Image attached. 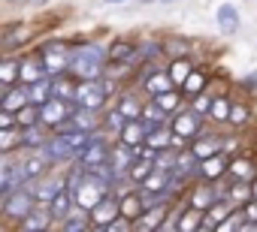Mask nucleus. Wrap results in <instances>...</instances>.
<instances>
[{
  "label": "nucleus",
  "mask_w": 257,
  "mask_h": 232,
  "mask_svg": "<svg viewBox=\"0 0 257 232\" xmlns=\"http://www.w3.org/2000/svg\"><path fill=\"white\" fill-rule=\"evenodd\" d=\"M191 72H194V70H191L188 60H176L173 70H170V78H173V84H185V78H188Z\"/></svg>",
  "instance_id": "25"
},
{
  "label": "nucleus",
  "mask_w": 257,
  "mask_h": 232,
  "mask_svg": "<svg viewBox=\"0 0 257 232\" xmlns=\"http://www.w3.org/2000/svg\"><path fill=\"white\" fill-rule=\"evenodd\" d=\"M19 78H22V82H28V84H34V82L46 78V66H43V58H31V60L19 64Z\"/></svg>",
  "instance_id": "10"
},
{
  "label": "nucleus",
  "mask_w": 257,
  "mask_h": 232,
  "mask_svg": "<svg viewBox=\"0 0 257 232\" xmlns=\"http://www.w3.org/2000/svg\"><path fill=\"white\" fill-rule=\"evenodd\" d=\"M146 88H149V94H167L170 88H173V78H170V72H158V76H152L149 82H146Z\"/></svg>",
  "instance_id": "19"
},
{
  "label": "nucleus",
  "mask_w": 257,
  "mask_h": 232,
  "mask_svg": "<svg viewBox=\"0 0 257 232\" xmlns=\"http://www.w3.org/2000/svg\"><path fill=\"white\" fill-rule=\"evenodd\" d=\"M233 172L245 178V175H251V163H248V160H239V163H233Z\"/></svg>",
  "instance_id": "47"
},
{
  "label": "nucleus",
  "mask_w": 257,
  "mask_h": 232,
  "mask_svg": "<svg viewBox=\"0 0 257 232\" xmlns=\"http://www.w3.org/2000/svg\"><path fill=\"white\" fill-rule=\"evenodd\" d=\"M155 102H158L164 112H170V108H176V102H179V94H173V90H167V94H158V96H155Z\"/></svg>",
  "instance_id": "35"
},
{
  "label": "nucleus",
  "mask_w": 257,
  "mask_h": 232,
  "mask_svg": "<svg viewBox=\"0 0 257 232\" xmlns=\"http://www.w3.org/2000/svg\"><path fill=\"white\" fill-rule=\"evenodd\" d=\"M121 114H124L127 121H137V114H143V108H140L134 100H124V102H121Z\"/></svg>",
  "instance_id": "39"
},
{
  "label": "nucleus",
  "mask_w": 257,
  "mask_h": 232,
  "mask_svg": "<svg viewBox=\"0 0 257 232\" xmlns=\"http://www.w3.org/2000/svg\"><path fill=\"white\" fill-rule=\"evenodd\" d=\"M118 214H121V205H118L115 199H109V196H103V199L91 208V217H94L97 226H109Z\"/></svg>",
  "instance_id": "8"
},
{
  "label": "nucleus",
  "mask_w": 257,
  "mask_h": 232,
  "mask_svg": "<svg viewBox=\"0 0 257 232\" xmlns=\"http://www.w3.org/2000/svg\"><path fill=\"white\" fill-rule=\"evenodd\" d=\"M94 232H103V229H94Z\"/></svg>",
  "instance_id": "55"
},
{
  "label": "nucleus",
  "mask_w": 257,
  "mask_h": 232,
  "mask_svg": "<svg viewBox=\"0 0 257 232\" xmlns=\"http://www.w3.org/2000/svg\"><path fill=\"white\" fill-rule=\"evenodd\" d=\"M146 136H149V127L137 118V121H127L124 124V130H121V145H127V148H140L143 142H146Z\"/></svg>",
  "instance_id": "9"
},
{
  "label": "nucleus",
  "mask_w": 257,
  "mask_h": 232,
  "mask_svg": "<svg viewBox=\"0 0 257 232\" xmlns=\"http://www.w3.org/2000/svg\"><path fill=\"white\" fill-rule=\"evenodd\" d=\"M43 169H46V157H40V154H34V157H28V160L22 163V172H25V178H37Z\"/></svg>",
  "instance_id": "23"
},
{
  "label": "nucleus",
  "mask_w": 257,
  "mask_h": 232,
  "mask_svg": "<svg viewBox=\"0 0 257 232\" xmlns=\"http://www.w3.org/2000/svg\"><path fill=\"white\" fill-rule=\"evenodd\" d=\"M70 108L64 106V100H49V102H43L40 106V118H43V124H49V127H58V124H64L67 118H70Z\"/></svg>",
  "instance_id": "6"
},
{
  "label": "nucleus",
  "mask_w": 257,
  "mask_h": 232,
  "mask_svg": "<svg viewBox=\"0 0 257 232\" xmlns=\"http://www.w3.org/2000/svg\"><path fill=\"white\" fill-rule=\"evenodd\" d=\"M218 148H221L218 139H200V142L194 145V157H215Z\"/></svg>",
  "instance_id": "24"
},
{
  "label": "nucleus",
  "mask_w": 257,
  "mask_h": 232,
  "mask_svg": "<svg viewBox=\"0 0 257 232\" xmlns=\"http://www.w3.org/2000/svg\"><path fill=\"white\" fill-rule=\"evenodd\" d=\"M200 172H203L206 178H218V175L224 172V160H221V157H206L203 166H200Z\"/></svg>",
  "instance_id": "26"
},
{
  "label": "nucleus",
  "mask_w": 257,
  "mask_h": 232,
  "mask_svg": "<svg viewBox=\"0 0 257 232\" xmlns=\"http://www.w3.org/2000/svg\"><path fill=\"white\" fill-rule=\"evenodd\" d=\"M248 217H251V220H257V205H248Z\"/></svg>",
  "instance_id": "51"
},
{
  "label": "nucleus",
  "mask_w": 257,
  "mask_h": 232,
  "mask_svg": "<svg viewBox=\"0 0 257 232\" xmlns=\"http://www.w3.org/2000/svg\"><path fill=\"white\" fill-rule=\"evenodd\" d=\"M173 130H176L179 139H182V136H194V133L200 130V114H197V112H182L179 118H176V124H173Z\"/></svg>",
  "instance_id": "11"
},
{
  "label": "nucleus",
  "mask_w": 257,
  "mask_h": 232,
  "mask_svg": "<svg viewBox=\"0 0 257 232\" xmlns=\"http://www.w3.org/2000/svg\"><path fill=\"white\" fill-rule=\"evenodd\" d=\"M218 232H236V220H224V223L218 226Z\"/></svg>",
  "instance_id": "49"
},
{
  "label": "nucleus",
  "mask_w": 257,
  "mask_h": 232,
  "mask_svg": "<svg viewBox=\"0 0 257 232\" xmlns=\"http://www.w3.org/2000/svg\"><path fill=\"white\" fill-rule=\"evenodd\" d=\"M206 220H209L212 226H215V223H224V220H227V208H224V205H215V208H209V217H206Z\"/></svg>",
  "instance_id": "42"
},
{
  "label": "nucleus",
  "mask_w": 257,
  "mask_h": 232,
  "mask_svg": "<svg viewBox=\"0 0 257 232\" xmlns=\"http://www.w3.org/2000/svg\"><path fill=\"white\" fill-rule=\"evenodd\" d=\"M19 78V64L16 60H0V84H10Z\"/></svg>",
  "instance_id": "27"
},
{
  "label": "nucleus",
  "mask_w": 257,
  "mask_h": 232,
  "mask_svg": "<svg viewBox=\"0 0 257 232\" xmlns=\"http://www.w3.org/2000/svg\"><path fill=\"white\" fill-rule=\"evenodd\" d=\"M49 220H52V211H49V208H40V211H31V214L22 220V226H25V232H46Z\"/></svg>",
  "instance_id": "16"
},
{
  "label": "nucleus",
  "mask_w": 257,
  "mask_h": 232,
  "mask_svg": "<svg viewBox=\"0 0 257 232\" xmlns=\"http://www.w3.org/2000/svg\"><path fill=\"white\" fill-rule=\"evenodd\" d=\"M49 100H52V82L49 78H40V82L28 84V102L31 106H43Z\"/></svg>",
  "instance_id": "14"
},
{
  "label": "nucleus",
  "mask_w": 257,
  "mask_h": 232,
  "mask_svg": "<svg viewBox=\"0 0 257 232\" xmlns=\"http://www.w3.org/2000/svg\"><path fill=\"white\" fill-rule=\"evenodd\" d=\"M215 205V193L212 190H197L194 193V208L200 211V208H212Z\"/></svg>",
  "instance_id": "33"
},
{
  "label": "nucleus",
  "mask_w": 257,
  "mask_h": 232,
  "mask_svg": "<svg viewBox=\"0 0 257 232\" xmlns=\"http://www.w3.org/2000/svg\"><path fill=\"white\" fill-rule=\"evenodd\" d=\"M106 232H131V220H127V217H115L106 226Z\"/></svg>",
  "instance_id": "43"
},
{
  "label": "nucleus",
  "mask_w": 257,
  "mask_h": 232,
  "mask_svg": "<svg viewBox=\"0 0 257 232\" xmlns=\"http://www.w3.org/2000/svg\"><path fill=\"white\" fill-rule=\"evenodd\" d=\"M218 28H221L224 34H233V30L239 28V12H236L233 4H221V6H218Z\"/></svg>",
  "instance_id": "15"
},
{
  "label": "nucleus",
  "mask_w": 257,
  "mask_h": 232,
  "mask_svg": "<svg viewBox=\"0 0 257 232\" xmlns=\"http://www.w3.org/2000/svg\"><path fill=\"white\" fill-rule=\"evenodd\" d=\"M203 82H206V78H203L200 72H191V76L185 78V90H188V94H200V90H203Z\"/></svg>",
  "instance_id": "37"
},
{
  "label": "nucleus",
  "mask_w": 257,
  "mask_h": 232,
  "mask_svg": "<svg viewBox=\"0 0 257 232\" xmlns=\"http://www.w3.org/2000/svg\"><path fill=\"white\" fill-rule=\"evenodd\" d=\"M85 145H88V133H64V136H55L52 142H46V157L70 160L79 151H85Z\"/></svg>",
  "instance_id": "3"
},
{
  "label": "nucleus",
  "mask_w": 257,
  "mask_h": 232,
  "mask_svg": "<svg viewBox=\"0 0 257 232\" xmlns=\"http://www.w3.org/2000/svg\"><path fill=\"white\" fill-rule=\"evenodd\" d=\"M67 121H73V130L76 133H91V130H97V118H94V108H79V112H73Z\"/></svg>",
  "instance_id": "12"
},
{
  "label": "nucleus",
  "mask_w": 257,
  "mask_h": 232,
  "mask_svg": "<svg viewBox=\"0 0 257 232\" xmlns=\"http://www.w3.org/2000/svg\"><path fill=\"white\" fill-rule=\"evenodd\" d=\"M251 193H254V196H257V181H254V184H251Z\"/></svg>",
  "instance_id": "53"
},
{
  "label": "nucleus",
  "mask_w": 257,
  "mask_h": 232,
  "mask_svg": "<svg viewBox=\"0 0 257 232\" xmlns=\"http://www.w3.org/2000/svg\"><path fill=\"white\" fill-rule=\"evenodd\" d=\"M109 4H121V0H109Z\"/></svg>",
  "instance_id": "54"
},
{
  "label": "nucleus",
  "mask_w": 257,
  "mask_h": 232,
  "mask_svg": "<svg viewBox=\"0 0 257 232\" xmlns=\"http://www.w3.org/2000/svg\"><path fill=\"white\" fill-rule=\"evenodd\" d=\"M22 142H25V145H31V148H37V145H46V139H43V133L37 130V124H34V127H25V133H22Z\"/></svg>",
  "instance_id": "30"
},
{
  "label": "nucleus",
  "mask_w": 257,
  "mask_h": 232,
  "mask_svg": "<svg viewBox=\"0 0 257 232\" xmlns=\"http://www.w3.org/2000/svg\"><path fill=\"white\" fill-rule=\"evenodd\" d=\"M143 114H146V121H143V124H146L149 130H155V127H161V124H164V108H161L158 102L146 106V108H143Z\"/></svg>",
  "instance_id": "21"
},
{
  "label": "nucleus",
  "mask_w": 257,
  "mask_h": 232,
  "mask_svg": "<svg viewBox=\"0 0 257 232\" xmlns=\"http://www.w3.org/2000/svg\"><path fill=\"white\" fill-rule=\"evenodd\" d=\"M212 118H218V121H227L230 118V102L227 100H212Z\"/></svg>",
  "instance_id": "32"
},
{
  "label": "nucleus",
  "mask_w": 257,
  "mask_h": 232,
  "mask_svg": "<svg viewBox=\"0 0 257 232\" xmlns=\"http://www.w3.org/2000/svg\"><path fill=\"white\" fill-rule=\"evenodd\" d=\"M140 208H143V202H140L137 196H127V199H124V205H121V214L137 217V214H140Z\"/></svg>",
  "instance_id": "36"
},
{
  "label": "nucleus",
  "mask_w": 257,
  "mask_h": 232,
  "mask_svg": "<svg viewBox=\"0 0 257 232\" xmlns=\"http://www.w3.org/2000/svg\"><path fill=\"white\" fill-rule=\"evenodd\" d=\"M227 121H233V124H242V121H245V108H242V106H233Z\"/></svg>",
  "instance_id": "46"
},
{
  "label": "nucleus",
  "mask_w": 257,
  "mask_h": 232,
  "mask_svg": "<svg viewBox=\"0 0 257 232\" xmlns=\"http://www.w3.org/2000/svg\"><path fill=\"white\" fill-rule=\"evenodd\" d=\"M13 124H16V114L7 112V108H0V130H10Z\"/></svg>",
  "instance_id": "45"
},
{
  "label": "nucleus",
  "mask_w": 257,
  "mask_h": 232,
  "mask_svg": "<svg viewBox=\"0 0 257 232\" xmlns=\"http://www.w3.org/2000/svg\"><path fill=\"white\" fill-rule=\"evenodd\" d=\"M100 66H103V48H97V46L79 48V52L70 58V72H76V76L85 78V82H97Z\"/></svg>",
  "instance_id": "1"
},
{
  "label": "nucleus",
  "mask_w": 257,
  "mask_h": 232,
  "mask_svg": "<svg viewBox=\"0 0 257 232\" xmlns=\"http://www.w3.org/2000/svg\"><path fill=\"white\" fill-rule=\"evenodd\" d=\"M134 157H137V151L134 148H127V145H118L115 148V154H112V175H121V172H127V166H134Z\"/></svg>",
  "instance_id": "13"
},
{
  "label": "nucleus",
  "mask_w": 257,
  "mask_h": 232,
  "mask_svg": "<svg viewBox=\"0 0 257 232\" xmlns=\"http://www.w3.org/2000/svg\"><path fill=\"white\" fill-rule=\"evenodd\" d=\"M4 106L7 112H19V108H25L28 106V88H16V90H7V96H4Z\"/></svg>",
  "instance_id": "18"
},
{
  "label": "nucleus",
  "mask_w": 257,
  "mask_h": 232,
  "mask_svg": "<svg viewBox=\"0 0 257 232\" xmlns=\"http://www.w3.org/2000/svg\"><path fill=\"white\" fill-rule=\"evenodd\" d=\"M37 118H40V106H31V102L16 112V124H22V127H34Z\"/></svg>",
  "instance_id": "20"
},
{
  "label": "nucleus",
  "mask_w": 257,
  "mask_h": 232,
  "mask_svg": "<svg viewBox=\"0 0 257 232\" xmlns=\"http://www.w3.org/2000/svg\"><path fill=\"white\" fill-rule=\"evenodd\" d=\"M236 232H257V223H245L242 229H236Z\"/></svg>",
  "instance_id": "50"
},
{
  "label": "nucleus",
  "mask_w": 257,
  "mask_h": 232,
  "mask_svg": "<svg viewBox=\"0 0 257 232\" xmlns=\"http://www.w3.org/2000/svg\"><path fill=\"white\" fill-rule=\"evenodd\" d=\"M124 124H127V121H124V114H121V112H112V114H109V121H106V127H109L112 133H118V136H121Z\"/></svg>",
  "instance_id": "41"
},
{
  "label": "nucleus",
  "mask_w": 257,
  "mask_h": 232,
  "mask_svg": "<svg viewBox=\"0 0 257 232\" xmlns=\"http://www.w3.org/2000/svg\"><path fill=\"white\" fill-rule=\"evenodd\" d=\"M176 166H179V169H176L179 175H191L194 166H197V163H194V154H188V157H176Z\"/></svg>",
  "instance_id": "40"
},
{
  "label": "nucleus",
  "mask_w": 257,
  "mask_h": 232,
  "mask_svg": "<svg viewBox=\"0 0 257 232\" xmlns=\"http://www.w3.org/2000/svg\"><path fill=\"white\" fill-rule=\"evenodd\" d=\"M152 172H155V169H152V160H140V163H137V157H134V169H131V175H134L137 181H146Z\"/></svg>",
  "instance_id": "31"
},
{
  "label": "nucleus",
  "mask_w": 257,
  "mask_h": 232,
  "mask_svg": "<svg viewBox=\"0 0 257 232\" xmlns=\"http://www.w3.org/2000/svg\"><path fill=\"white\" fill-rule=\"evenodd\" d=\"M73 196H76V205L79 208H94L106 196V178H100L94 172H85L79 178V184L73 187Z\"/></svg>",
  "instance_id": "2"
},
{
  "label": "nucleus",
  "mask_w": 257,
  "mask_h": 232,
  "mask_svg": "<svg viewBox=\"0 0 257 232\" xmlns=\"http://www.w3.org/2000/svg\"><path fill=\"white\" fill-rule=\"evenodd\" d=\"M40 58H43V66H46V72H49V76H58V72H64V66H70L67 52H64V48H58V46H46Z\"/></svg>",
  "instance_id": "7"
},
{
  "label": "nucleus",
  "mask_w": 257,
  "mask_h": 232,
  "mask_svg": "<svg viewBox=\"0 0 257 232\" xmlns=\"http://www.w3.org/2000/svg\"><path fill=\"white\" fill-rule=\"evenodd\" d=\"M143 187H146V193H152V196H158V190L161 187H167V172H152L146 181H143ZM161 199H164V193H161Z\"/></svg>",
  "instance_id": "22"
},
{
  "label": "nucleus",
  "mask_w": 257,
  "mask_h": 232,
  "mask_svg": "<svg viewBox=\"0 0 257 232\" xmlns=\"http://www.w3.org/2000/svg\"><path fill=\"white\" fill-rule=\"evenodd\" d=\"M19 142H22V133H16V127L0 130V154L10 151V148H13V145H19Z\"/></svg>",
  "instance_id": "28"
},
{
  "label": "nucleus",
  "mask_w": 257,
  "mask_h": 232,
  "mask_svg": "<svg viewBox=\"0 0 257 232\" xmlns=\"http://www.w3.org/2000/svg\"><path fill=\"white\" fill-rule=\"evenodd\" d=\"M64 232H88V223L79 217V214H70L64 220Z\"/></svg>",
  "instance_id": "34"
},
{
  "label": "nucleus",
  "mask_w": 257,
  "mask_h": 232,
  "mask_svg": "<svg viewBox=\"0 0 257 232\" xmlns=\"http://www.w3.org/2000/svg\"><path fill=\"white\" fill-rule=\"evenodd\" d=\"M10 169H13V163L0 157V193L10 190Z\"/></svg>",
  "instance_id": "38"
},
{
  "label": "nucleus",
  "mask_w": 257,
  "mask_h": 232,
  "mask_svg": "<svg viewBox=\"0 0 257 232\" xmlns=\"http://www.w3.org/2000/svg\"><path fill=\"white\" fill-rule=\"evenodd\" d=\"M73 100L79 102V108H97V106H103V100H106V88H103L100 82H82V84L76 88Z\"/></svg>",
  "instance_id": "4"
},
{
  "label": "nucleus",
  "mask_w": 257,
  "mask_h": 232,
  "mask_svg": "<svg viewBox=\"0 0 257 232\" xmlns=\"http://www.w3.org/2000/svg\"><path fill=\"white\" fill-rule=\"evenodd\" d=\"M49 211H52V217H58V220H67V217H70V193H67V187L55 193Z\"/></svg>",
  "instance_id": "17"
},
{
  "label": "nucleus",
  "mask_w": 257,
  "mask_h": 232,
  "mask_svg": "<svg viewBox=\"0 0 257 232\" xmlns=\"http://www.w3.org/2000/svg\"><path fill=\"white\" fill-rule=\"evenodd\" d=\"M209 108H212V100L209 96H197V114L200 112H209Z\"/></svg>",
  "instance_id": "48"
},
{
  "label": "nucleus",
  "mask_w": 257,
  "mask_h": 232,
  "mask_svg": "<svg viewBox=\"0 0 257 232\" xmlns=\"http://www.w3.org/2000/svg\"><path fill=\"white\" fill-rule=\"evenodd\" d=\"M4 96H7V84H0V102H4Z\"/></svg>",
  "instance_id": "52"
},
{
  "label": "nucleus",
  "mask_w": 257,
  "mask_h": 232,
  "mask_svg": "<svg viewBox=\"0 0 257 232\" xmlns=\"http://www.w3.org/2000/svg\"><path fill=\"white\" fill-rule=\"evenodd\" d=\"M194 226H197V211L194 214H185L179 220V232H194Z\"/></svg>",
  "instance_id": "44"
},
{
  "label": "nucleus",
  "mask_w": 257,
  "mask_h": 232,
  "mask_svg": "<svg viewBox=\"0 0 257 232\" xmlns=\"http://www.w3.org/2000/svg\"><path fill=\"white\" fill-rule=\"evenodd\" d=\"M4 211H7L13 220H25V217L34 211V193H28V190H13L10 199H7V205H4Z\"/></svg>",
  "instance_id": "5"
},
{
  "label": "nucleus",
  "mask_w": 257,
  "mask_h": 232,
  "mask_svg": "<svg viewBox=\"0 0 257 232\" xmlns=\"http://www.w3.org/2000/svg\"><path fill=\"white\" fill-rule=\"evenodd\" d=\"M164 220V208H152L146 217H143V223H140V232H152L158 223Z\"/></svg>",
  "instance_id": "29"
}]
</instances>
